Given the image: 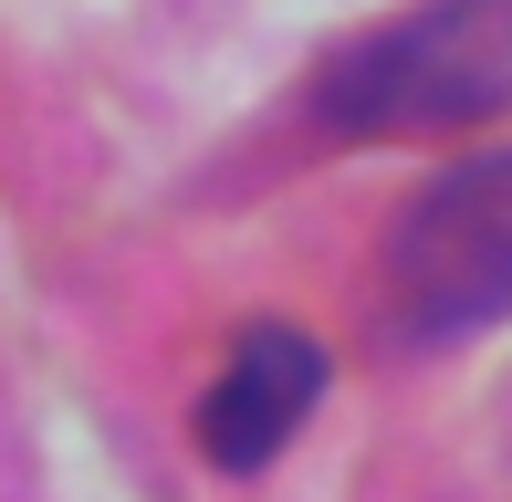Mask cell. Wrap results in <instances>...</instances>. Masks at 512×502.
Masks as SVG:
<instances>
[{
  "label": "cell",
  "instance_id": "6da1fadb",
  "mask_svg": "<svg viewBox=\"0 0 512 502\" xmlns=\"http://www.w3.org/2000/svg\"><path fill=\"white\" fill-rule=\"evenodd\" d=\"M324 126L345 136H439L512 105V0H418L356 32L314 84Z\"/></svg>",
  "mask_w": 512,
  "mask_h": 502
},
{
  "label": "cell",
  "instance_id": "7a4b0ae2",
  "mask_svg": "<svg viewBox=\"0 0 512 502\" xmlns=\"http://www.w3.org/2000/svg\"><path fill=\"white\" fill-rule=\"evenodd\" d=\"M387 314L429 346L512 314V147H481L439 168L387 231Z\"/></svg>",
  "mask_w": 512,
  "mask_h": 502
},
{
  "label": "cell",
  "instance_id": "3957f363",
  "mask_svg": "<svg viewBox=\"0 0 512 502\" xmlns=\"http://www.w3.org/2000/svg\"><path fill=\"white\" fill-rule=\"evenodd\" d=\"M314 398H324V346L304 325H241V346L220 356V377L199 387V450L220 471H262V461H283V440L314 419Z\"/></svg>",
  "mask_w": 512,
  "mask_h": 502
}]
</instances>
